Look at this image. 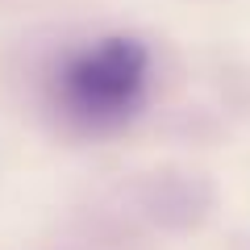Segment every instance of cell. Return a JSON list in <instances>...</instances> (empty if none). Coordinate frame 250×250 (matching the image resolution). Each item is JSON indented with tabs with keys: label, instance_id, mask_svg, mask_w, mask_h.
<instances>
[{
	"label": "cell",
	"instance_id": "cell-1",
	"mask_svg": "<svg viewBox=\"0 0 250 250\" xmlns=\"http://www.w3.org/2000/svg\"><path fill=\"white\" fill-rule=\"evenodd\" d=\"M150 92V50L138 38H96L54 71V104L80 129H113Z\"/></svg>",
	"mask_w": 250,
	"mask_h": 250
}]
</instances>
